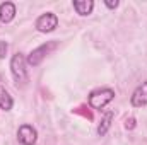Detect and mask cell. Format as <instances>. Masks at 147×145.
<instances>
[{"label":"cell","instance_id":"1","mask_svg":"<svg viewBox=\"0 0 147 145\" xmlns=\"http://www.w3.org/2000/svg\"><path fill=\"white\" fill-rule=\"evenodd\" d=\"M10 72L17 85H26L28 82V70H26V58L22 53H16L10 60Z\"/></svg>","mask_w":147,"mask_h":145},{"label":"cell","instance_id":"2","mask_svg":"<svg viewBox=\"0 0 147 145\" xmlns=\"http://www.w3.org/2000/svg\"><path fill=\"white\" fill-rule=\"evenodd\" d=\"M113 99H115V91L110 87H101L89 94V106L94 109H103Z\"/></svg>","mask_w":147,"mask_h":145},{"label":"cell","instance_id":"3","mask_svg":"<svg viewBox=\"0 0 147 145\" xmlns=\"http://www.w3.org/2000/svg\"><path fill=\"white\" fill-rule=\"evenodd\" d=\"M57 46V43L55 41H50V43H45V44H41V46H38L36 50H33L31 53H29V56H28V63L31 65V67H38L41 62H43V58L50 53V50H53Z\"/></svg>","mask_w":147,"mask_h":145},{"label":"cell","instance_id":"4","mask_svg":"<svg viewBox=\"0 0 147 145\" xmlns=\"http://www.w3.org/2000/svg\"><path fill=\"white\" fill-rule=\"evenodd\" d=\"M57 26H58V17L53 12H46L39 15L36 21V29L39 33H51Z\"/></svg>","mask_w":147,"mask_h":145},{"label":"cell","instance_id":"5","mask_svg":"<svg viewBox=\"0 0 147 145\" xmlns=\"http://www.w3.org/2000/svg\"><path fill=\"white\" fill-rule=\"evenodd\" d=\"M17 138L22 145H34L38 140V132L31 125H21L17 130Z\"/></svg>","mask_w":147,"mask_h":145},{"label":"cell","instance_id":"6","mask_svg":"<svg viewBox=\"0 0 147 145\" xmlns=\"http://www.w3.org/2000/svg\"><path fill=\"white\" fill-rule=\"evenodd\" d=\"M130 104H132L134 108L147 106V80L144 84H140V85L134 91V94H132V97H130Z\"/></svg>","mask_w":147,"mask_h":145},{"label":"cell","instance_id":"7","mask_svg":"<svg viewBox=\"0 0 147 145\" xmlns=\"http://www.w3.org/2000/svg\"><path fill=\"white\" fill-rule=\"evenodd\" d=\"M16 17V5L12 2H3L0 3V22H10Z\"/></svg>","mask_w":147,"mask_h":145},{"label":"cell","instance_id":"8","mask_svg":"<svg viewBox=\"0 0 147 145\" xmlns=\"http://www.w3.org/2000/svg\"><path fill=\"white\" fill-rule=\"evenodd\" d=\"M72 5L79 15H89L92 12V9H94L92 0H75V2H72Z\"/></svg>","mask_w":147,"mask_h":145},{"label":"cell","instance_id":"9","mask_svg":"<svg viewBox=\"0 0 147 145\" xmlns=\"http://www.w3.org/2000/svg\"><path fill=\"white\" fill-rule=\"evenodd\" d=\"M113 116H115L113 111H106L105 113V116H103V119H101V123L98 126V135L99 137H105L108 133V130H110V126H111V121H113Z\"/></svg>","mask_w":147,"mask_h":145},{"label":"cell","instance_id":"10","mask_svg":"<svg viewBox=\"0 0 147 145\" xmlns=\"http://www.w3.org/2000/svg\"><path fill=\"white\" fill-rule=\"evenodd\" d=\"M14 106V101H12V96L5 91V87L0 85V108L3 111H10Z\"/></svg>","mask_w":147,"mask_h":145},{"label":"cell","instance_id":"11","mask_svg":"<svg viewBox=\"0 0 147 145\" xmlns=\"http://www.w3.org/2000/svg\"><path fill=\"white\" fill-rule=\"evenodd\" d=\"M74 113H75V114H80L82 118H86V119H89V121H92V113L89 111L87 106H79V108L74 109Z\"/></svg>","mask_w":147,"mask_h":145},{"label":"cell","instance_id":"12","mask_svg":"<svg viewBox=\"0 0 147 145\" xmlns=\"http://www.w3.org/2000/svg\"><path fill=\"white\" fill-rule=\"evenodd\" d=\"M135 126H137V119H135L134 116H130V118L125 119V128H127V130H134Z\"/></svg>","mask_w":147,"mask_h":145},{"label":"cell","instance_id":"13","mask_svg":"<svg viewBox=\"0 0 147 145\" xmlns=\"http://www.w3.org/2000/svg\"><path fill=\"white\" fill-rule=\"evenodd\" d=\"M7 53V43L5 41H0V58H3Z\"/></svg>","mask_w":147,"mask_h":145},{"label":"cell","instance_id":"14","mask_svg":"<svg viewBox=\"0 0 147 145\" xmlns=\"http://www.w3.org/2000/svg\"><path fill=\"white\" fill-rule=\"evenodd\" d=\"M118 3H120V2H116V0H115V2H110V0H106V2H105V5H106L108 9H116V7H118Z\"/></svg>","mask_w":147,"mask_h":145}]
</instances>
